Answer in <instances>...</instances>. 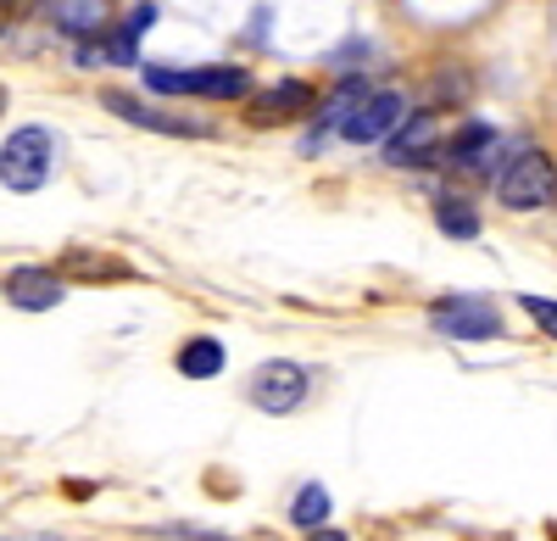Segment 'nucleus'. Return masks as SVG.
<instances>
[{
	"label": "nucleus",
	"instance_id": "nucleus-15",
	"mask_svg": "<svg viewBox=\"0 0 557 541\" xmlns=\"http://www.w3.org/2000/svg\"><path fill=\"white\" fill-rule=\"evenodd\" d=\"M330 514H335L330 491H323L318 480H307V485L296 491V503H290V525H296V530H318V525H330Z\"/></svg>",
	"mask_w": 557,
	"mask_h": 541
},
{
	"label": "nucleus",
	"instance_id": "nucleus-3",
	"mask_svg": "<svg viewBox=\"0 0 557 541\" xmlns=\"http://www.w3.org/2000/svg\"><path fill=\"white\" fill-rule=\"evenodd\" d=\"M496 201L507 212H535V207H552L557 201V168L546 151H513L496 173Z\"/></svg>",
	"mask_w": 557,
	"mask_h": 541
},
{
	"label": "nucleus",
	"instance_id": "nucleus-19",
	"mask_svg": "<svg viewBox=\"0 0 557 541\" xmlns=\"http://www.w3.org/2000/svg\"><path fill=\"white\" fill-rule=\"evenodd\" d=\"M307 536H312V541H346L341 530H323V525H318V530H307Z\"/></svg>",
	"mask_w": 557,
	"mask_h": 541
},
{
	"label": "nucleus",
	"instance_id": "nucleus-9",
	"mask_svg": "<svg viewBox=\"0 0 557 541\" xmlns=\"http://www.w3.org/2000/svg\"><path fill=\"white\" fill-rule=\"evenodd\" d=\"M307 402V369L301 364H262L251 374V408L262 414H296Z\"/></svg>",
	"mask_w": 557,
	"mask_h": 541
},
{
	"label": "nucleus",
	"instance_id": "nucleus-2",
	"mask_svg": "<svg viewBox=\"0 0 557 541\" xmlns=\"http://www.w3.org/2000/svg\"><path fill=\"white\" fill-rule=\"evenodd\" d=\"M139 84L151 96H196V101H240L251 96V73L235 62H218V67H157L146 62L139 67Z\"/></svg>",
	"mask_w": 557,
	"mask_h": 541
},
{
	"label": "nucleus",
	"instance_id": "nucleus-17",
	"mask_svg": "<svg viewBox=\"0 0 557 541\" xmlns=\"http://www.w3.org/2000/svg\"><path fill=\"white\" fill-rule=\"evenodd\" d=\"M67 274H84V280H128V262H112V257H89V251H73L67 257Z\"/></svg>",
	"mask_w": 557,
	"mask_h": 541
},
{
	"label": "nucleus",
	"instance_id": "nucleus-20",
	"mask_svg": "<svg viewBox=\"0 0 557 541\" xmlns=\"http://www.w3.org/2000/svg\"><path fill=\"white\" fill-rule=\"evenodd\" d=\"M7 7H34V0H7Z\"/></svg>",
	"mask_w": 557,
	"mask_h": 541
},
{
	"label": "nucleus",
	"instance_id": "nucleus-13",
	"mask_svg": "<svg viewBox=\"0 0 557 541\" xmlns=\"http://www.w3.org/2000/svg\"><path fill=\"white\" fill-rule=\"evenodd\" d=\"M368 96H374V89H368V78H341V84H335V96L318 107V128H341Z\"/></svg>",
	"mask_w": 557,
	"mask_h": 541
},
{
	"label": "nucleus",
	"instance_id": "nucleus-12",
	"mask_svg": "<svg viewBox=\"0 0 557 541\" xmlns=\"http://www.w3.org/2000/svg\"><path fill=\"white\" fill-rule=\"evenodd\" d=\"M112 12H117V0H51V28L84 45V39L107 34Z\"/></svg>",
	"mask_w": 557,
	"mask_h": 541
},
{
	"label": "nucleus",
	"instance_id": "nucleus-4",
	"mask_svg": "<svg viewBox=\"0 0 557 541\" xmlns=\"http://www.w3.org/2000/svg\"><path fill=\"white\" fill-rule=\"evenodd\" d=\"M430 324L446 341H496L502 335V312L485 296H441L430 307Z\"/></svg>",
	"mask_w": 557,
	"mask_h": 541
},
{
	"label": "nucleus",
	"instance_id": "nucleus-1",
	"mask_svg": "<svg viewBox=\"0 0 557 541\" xmlns=\"http://www.w3.org/2000/svg\"><path fill=\"white\" fill-rule=\"evenodd\" d=\"M57 134L45 128V123H23L7 134V146H0V185L17 190V196H34L51 185V173H57Z\"/></svg>",
	"mask_w": 557,
	"mask_h": 541
},
{
	"label": "nucleus",
	"instance_id": "nucleus-10",
	"mask_svg": "<svg viewBox=\"0 0 557 541\" xmlns=\"http://www.w3.org/2000/svg\"><path fill=\"white\" fill-rule=\"evenodd\" d=\"M101 107L107 112H117L123 123H134V128H151V134H178V140H201V134H212L207 123H196V118H178V112H162V107H146V101H134V96H123V89H107L101 96Z\"/></svg>",
	"mask_w": 557,
	"mask_h": 541
},
{
	"label": "nucleus",
	"instance_id": "nucleus-16",
	"mask_svg": "<svg viewBox=\"0 0 557 541\" xmlns=\"http://www.w3.org/2000/svg\"><path fill=\"white\" fill-rule=\"evenodd\" d=\"M435 223H441V235H451V241H474L480 235V212L462 196H441L435 201Z\"/></svg>",
	"mask_w": 557,
	"mask_h": 541
},
{
	"label": "nucleus",
	"instance_id": "nucleus-21",
	"mask_svg": "<svg viewBox=\"0 0 557 541\" xmlns=\"http://www.w3.org/2000/svg\"><path fill=\"white\" fill-rule=\"evenodd\" d=\"M0 112H7V89H0Z\"/></svg>",
	"mask_w": 557,
	"mask_h": 541
},
{
	"label": "nucleus",
	"instance_id": "nucleus-14",
	"mask_svg": "<svg viewBox=\"0 0 557 541\" xmlns=\"http://www.w3.org/2000/svg\"><path fill=\"white\" fill-rule=\"evenodd\" d=\"M178 374H190V380H212V374H223V346H218L212 335L184 341V346H178Z\"/></svg>",
	"mask_w": 557,
	"mask_h": 541
},
{
	"label": "nucleus",
	"instance_id": "nucleus-8",
	"mask_svg": "<svg viewBox=\"0 0 557 541\" xmlns=\"http://www.w3.org/2000/svg\"><path fill=\"white\" fill-rule=\"evenodd\" d=\"M385 162L391 168H430V162H441V118L435 112L401 118V128L385 140Z\"/></svg>",
	"mask_w": 557,
	"mask_h": 541
},
{
	"label": "nucleus",
	"instance_id": "nucleus-5",
	"mask_svg": "<svg viewBox=\"0 0 557 541\" xmlns=\"http://www.w3.org/2000/svg\"><path fill=\"white\" fill-rule=\"evenodd\" d=\"M318 107V89L307 78H278L268 89H251L246 96V123L251 128H278V123H296Z\"/></svg>",
	"mask_w": 557,
	"mask_h": 541
},
{
	"label": "nucleus",
	"instance_id": "nucleus-18",
	"mask_svg": "<svg viewBox=\"0 0 557 541\" xmlns=\"http://www.w3.org/2000/svg\"><path fill=\"white\" fill-rule=\"evenodd\" d=\"M519 307L530 312V319H535L552 341H557V302H546V296H519Z\"/></svg>",
	"mask_w": 557,
	"mask_h": 541
},
{
	"label": "nucleus",
	"instance_id": "nucleus-6",
	"mask_svg": "<svg viewBox=\"0 0 557 541\" xmlns=\"http://www.w3.org/2000/svg\"><path fill=\"white\" fill-rule=\"evenodd\" d=\"M441 162L451 168V173H502V162H507V146H502V128H491V123H462L451 140L441 146Z\"/></svg>",
	"mask_w": 557,
	"mask_h": 541
},
{
	"label": "nucleus",
	"instance_id": "nucleus-7",
	"mask_svg": "<svg viewBox=\"0 0 557 541\" xmlns=\"http://www.w3.org/2000/svg\"><path fill=\"white\" fill-rule=\"evenodd\" d=\"M401 118H407V101L396 96V89H374L346 123H341V140H351V146H385L391 134L401 128Z\"/></svg>",
	"mask_w": 557,
	"mask_h": 541
},
{
	"label": "nucleus",
	"instance_id": "nucleus-11",
	"mask_svg": "<svg viewBox=\"0 0 557 541\" xmlns=\"http://www.w3.org/2000/svg\"><path fill=\"white\" fill-rule=\"evenodd\" d=\"M0 291H7V302L23 307V312H51V307L67 296V285H62L57 268H12V274L0 280Z\"/></svg>",
	"mask_w": 557,
	"mask_h": 541
}]
</instances>
